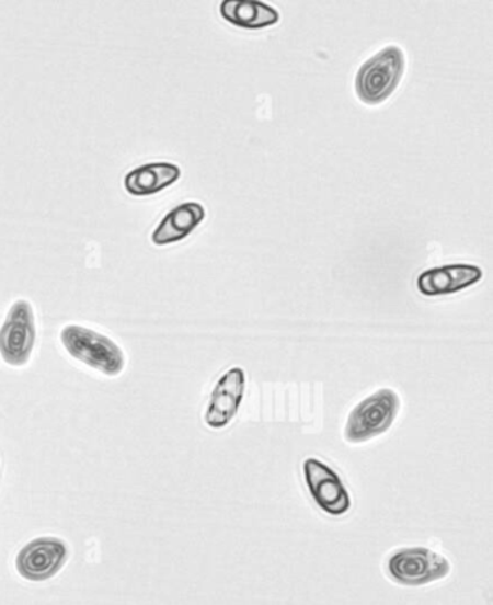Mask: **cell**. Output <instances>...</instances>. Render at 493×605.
I'll return each mask as SVG.
<instances>
[{"label": "cell", "mask_w": 493, "mask_h": 605, "mask_svg": "<svg viewBox=\"0 0 493 605\" xmlns=\"http://www.w3.org/2000/svg\"><path fill=\"white\" fill-rule=\"evenodd\" d=\"M400 409L401 399L395 390H377L352 409L345 426V440L351 444H364L386 434L395 422Z\"/></svg>", "instance_id": "obj_1"}, {"label": "cell", "mask_w": 493, "mask_h": 605, "mask_svg": "<svg viewBox=\"0 0 493 605\" xmlns=\"http://www.w3.org/2000/svg\"><path fill=\"white\" fill-rule=\"evenodd\" d=\"M61 343L76 361L106 376H119L125 367L124 353L108 336L81 326H67L61 331Z\"/></svg>", "instance_id": "obj_2"}, {"label": "cell", "mask_w": 493, "mask_h": 605, "mask_svg": "<svg viewBox=\"0 0 493 605\" xmlns=\"http://www.w3.org/2000/svg\"><path fill=\"white\" fill-rule=\"evenodd\" d=\"M387 572L398 585L424 586L449 577L451 563L445 555L425 546H406L388 558Z\"/></svg>", "instance_id": "obj_3"}, {"label": "cell", "mask_w": 493, "mask_h": 605, "mask_svg": "<svg viewBox=\"0 0 493 605\" xmlns=\"http://www.w3.org/2000/svg\"><path fill=\"white\" fill-rule=\"evenodd\" d=\"M404 72V54L388 47L362 66L356 77V91L362 102L377 104L387 100Z\"/></svg>", "instance_id": "obj_4"}, {"label": "cell", "mask_w": 493, "mask_h": 605, "mask_svg": "<svg viewBox=\"0 0 493 605\" xmlns=\"http://www.w3.org/2000/svg\"><path fill=\"white\" fill-rule=\"evenodd\" d=\"M36 340L33 305L18 299L11 305L0 329V354L9 366L21 367L28 363Z\"/></svg>", "instance_id": "obj_5"}, {"label": "cell", "mask_w": 493, "mask_h": 605, "mask_svg": "<svg viewBox=\"0 0 493 605\" xmlns=\"http://www.w3.org/2000/svg\"><path fill=\"white\" fill-rule=\"evenodd\" d=\"M302 476L314 503L332 517L345 516L352 507V498L341 476L319 458H306Z\"/></svg>", "instance_id": "obj_6"}, {"label": "cell", "mask_w": 493, "mask_h": 605, "mask_svg": "<svg viewBox=\"0 0 493 605\" xmlns=\"http://www.w3.org/2000/svg\"><path fill=\"white\" fill-rule=\"evenodd\" d=\"M245 370L242 367L229 368L213 389L205 415L206 425L211 430L228 426L238 415L245 398Z\"/></svg>", "instance_id": "obj_7"}, {"label": "cell", "mask_w": 493, "mask_h": 605, "mask_svg": "<svg viewBox=\"0 0 493 605\" xmlns=\"http://www.w3.org/2000/svg\"><path fill=\"white\" fill-rule=\"evenodd\" d=\"M69 549L57 538H38L25 545L16 557L18 572L25 580H49L65 566Z\"/></svg>", "instance_id": "obj_8"}, {"label": "cell", "mask_w": 493, "mask_h": 605, "mask_svg": "<svg viewBox=\"0 0 493 605\" xmlns=\"http://www.w3.org/2000/svg\"><path fill=\"white\" fill-rule=\"evenodd\" d=\"M481 267L473 265H447L422 273L417 288L425 297H442L459 293L482 279Z\"/></svg>", "instance_id": "obj_9"}, {"label": "cell", "mask_w": 493, "mask_h": 605, "mask_svg": "<svg viewBox=\"0 0 493 605\" xmlns=\"http://www.w3.org/2000/svg\"><path fill=\"white\" fill-rule=\"evenodd\" d=\"M206 210L202 204L185 203L173 208L152 233V243L156 246H167L181 242L188 238L194 230L205 220Z\"/></svg>", "instance_id": "obj_10"}, {"label": "cell", "mask_w": 493, "mask_h": 605, "mask_svg": "<svg viewBox=\"0 0 493 605\" xmlns=\"http://www.w3.org/2000/svg\"><path fill=\"white\" fill-rule=\"evenodd\" d=\"M180 167L169 162H153L135 168L125 175L126 193L135 197L161 193L162 190L175 184L180 180Z\"/></svg>", "instance_id": "obj_11"}, {"label": "cell", "mask_w": 493, "mask_h": 605, "mask_svg": "<svg viewBox=\"0 0 493 605\" xmlns=\"http://www.w3.org/2000/svg\"><path fill=\"white\" fill-rule=\"evenodd\" d=\"M220 13L230 24L245 30L266 28L279 21V13L274 8L253 0H226L221 3Z\"/></svg>", "instance_id": "obj_12"}]
</instances>
